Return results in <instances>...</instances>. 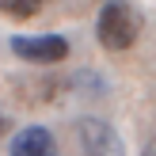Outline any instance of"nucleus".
Here are the masks:
<instances>
[{
  "label": "nucleus",
  "instance_id": "1",
  "mask_svg": "<svg viewBox=\"0 0 156 156\" xmlns=\"http://www.w3.org/2000/svg\"><path fill=\"white\" fill-rule=\"evenodd\" d=\"M95 38L114 53L129 50L141 38V12L129 0H107L99 8V19H95Z\"/></svg>",
  "mask_w": 156,
  "mask_h": 156
},
{
  "label": "nucleus",
  "instance_id": "2",
  "mask_svg": "<svg viewBox=\"0 0 156 156\" xmlns=\"http://www.w3.org/2000/svg\"><path fill=\"white\" fill-rule=\"evenodd\" d=\"M12 53L23 57L27 65H61L69 57V38H61V34H15Z\"/></svg>",
  "mask_w": 156,
  "mask_h": 156
},
{
  "label": "nucleus",
  "instance_id": "3",
  "mask_svg": "<svg viewBox=\"0 0 156 156\" xmlns=\"http://www.w3.org/2000/svg\"><path fill=\"white\" fill-rule=\"evenodd\" d=\"M76 137H80V145H84L88 156H126L122 152V137L103 118H80L76 122Z\"/></svg>",
  "mask_w": 156,
  "mask_h": 156
},
{
  "label": "nucleus",
  "instance_id": "4",
  "mask_svg": "<svg viewBox=\"0 0 156 156\" xmlns=\"http://www.w3.org/2000/svg\"><path fill=\"white\" fill-rule=\"evenodd\" d=\"M8 152L12 156H46V152H53V133L46 126H27V129H19L12 137Z\"/></svg>",
  "mask_w": 156,
  "mask_h": 156
},
{
  "label": "nucleus",
  "instance_id": "5",
  "mask_svg": "<svg viewBox=\"0 0 156 156\" xmlns=\"http://www.w3.org/2000/svg\"><path fill=\"white\" fill-rule=\"evenodd\" d=\"M42 4H46V0H0V12L12 15V19H30Z\"/></svg>",
  "mask_w": 156,
  "mask_h": 156
},
{
  "label": "nucleus",
  "instance_id": "6",
  "mask_svg": "<svg viewBox=\"0 0 156 156\" xmlns=\"http://www.w3.org/2000/svg\"><path fill=\"white\" fill-rule=\"evenodd\" d=\"M8 129H12V118H8V114H4V111H0V137H4V133H8Z\"/></svg>",
  "mask_w": 156,
  "mask_h": 156
},
{
  "label": "nucleus",
  "instance_id": "7",
  "mask_svg": "<svg viewBox=\"0 0 156 156\" xmlns=\"http://www.w3.org/2000/svg\"><path fill=\"white\" fill-rule=\"evenodd\" d=\"M141 156H156V137H152V141H149V145L141 149Z\"/></svg>",
  "mask_w": 156,
  "mask_h": 156
},
{
  "label": "nucleus",
  "instance_id": "8",
  "mask_svg": "<svg viewBox=\"0 0 156 156\" xmlns=\"http://www.w3.org/2000/svg\"><path fill=\"white\" fill-rule=\"evenodd\" d=\"M46 156H57V152H46Z\"/></svg>",
  "mask_w": 156,
  "mask_h": 156
}]
</instances>
